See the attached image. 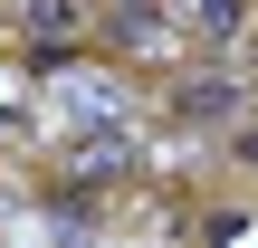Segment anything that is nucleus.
Instances as JSON below:
<instances>
[{"label": "nucleus", "instance_id": "2", "mask_svg": "<svg viewBox=\"0 0 258 248\" xmlns=\"http://www.w3.org/2000/svg\"><path fill=\"white\" fill-rule=\"evenodd\" d=\"M172 10H182V19H191V29H201V38H230V29H239V19H249V10H239V0H172Z\"/></svg>", "mask_w": 258, "mask_h": 248}, {"label": "nucleus", "instance_id": "1", "mask_svg": "<svg viewBox=\"0 0 258 248\" xmlns=\"http://www.w3.org/2000/svg\"><path fill=\"white\" fill-rule=\"evenodd\" d=\"M19 29H29V48H77L86 10L77 0H19Z\"/></svg>", "mask_w": 258, "mask_h": 248}, {"label": "nucleus", "instance_id": "5", "mask_svg": "<svg viewBox=\"0 0 258 248\" xmlns=\"http://www.w3.org/2000/svg\"><path fill=\"white\" fill-rule=\"evenodd\" d=\"M239 162H249V172H258V124H249V134H239Z\"/></svg>", "mask_w": 258, "mask_h": 248}, {"label": "nucleus", "instance_id": "3", "mask_svg": "<svg viewBox=\"0 0 258 248\" xmlns=\"http://www.w3.org/2000/svg\"><path fill=\"white\" fill-rule=\"evenodd\" d=\"M172 115H239V86H172Z\"/></svg>", "mask_w": 258, "mask_h": 248}, {"label": "nucleus", "instance_id": "4", "mask_svg": "<svg viewBox=\"0 0 258 248\" xmlns=\"http://www.w3.org/2000/svg\"><path fill=\"white\" fill-rule=\"evenodd\" d=\"M105 19H115V38H144L153 29V0H105Z\"/></svg>", "mask_w": 258, "mask_h": 248}]
</instances>
